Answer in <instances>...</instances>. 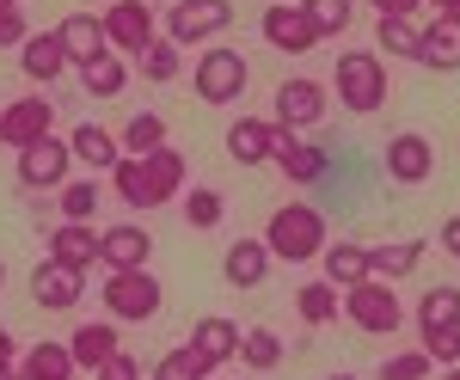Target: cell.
I'll return each mask as SVG.
<instances>
[{"label": "cell", "instance_id": "f546056e", "mask_svg": "<svg viewBox=\"0 0 460 380\" xmlns=\"http://www.w3.org/2000/svg\"><path fill=\"white\" fill-rule=\"evenodd\" d=\"M295 313H301L307 325H332V319L344 313V295H338L332 282H301V288H295Z\"/></svg>", "mask_w": 460, "mask_h": 380}, {"label": "cell", "instance_id": "f35d334b", "mask_svg": "<svg viewBox=\"0 0 460 380\" xmlns=\"http://www.w3.org/2000/svg\"><path fill=\"white\" fill-rule=\"evenodd\" d=\"M178 68H184L178 43H160V37H154V43L142 49V74H147V80H178Z\"/></svg>", "mask_w": 460, "mask_h": 380}, {"label": "cell", "instance_id": "c3c4849f", "mask_svg": "<svg viewBox=\"0 0 460 380\" xmlns=\"http://www.w3.org/2000/svg\"><path fill=\"white\" fill-rule=\"evenodd\" d=\"M0 380H19V368H13V362H0Z\"/></svg>", "mask_w": 460, "mask_h": 380}, {"label": "cell", "instance_id": "4fadbf2b", "mask_svg": "<svg viewBox=\"0 0 460 380\" xmlns=\"http://www.w3.org/2000/svg\"><path fill=\"white\" fill-rule=\"evenodd\" d=\"M381 166H387L393 184H424V178L436 172V147H429L424 136H393L387 147H381Z\"/></svg>", "mask_w": 460, "mask_h": 380}, {"label": "cell", "instance_id": "7c38bea8", "mask_svg": "<svg viewBox=\"0 0 460 380\" xmlns=\"http://www.w3.org/2000/svg\"><path fill=\"white\" fill-rule=\"evenodd\" d=\"M80 295H86V270H74V264H56V258H43L31 270V301L49 313H68L80 307Z\"/></svg>", "mask_w": 460, "mask_h": 380}, {"label": "cell", "instance_id": "3957f363", "mask_svg": "<svg viewBox=\"0 0 460 380\" xmlns=\"http://www.w3.org/2000/svg\"><path fill=\"white\" fill-rule=\"evenodd\" d=\"M99 301H105L111 319L136 325V319H154V313H160L166 288L154 282V270H105V288H99Z\"/></svg>", "mask_w": 460, "mask_h": 380}, {"label": "cell", "instance_id": "1f68e13d", "mask_svg": "<svg viewBox=\"0 0 460 380\" xmlns=\"http://www.w3.org/2000/svg\"><path fill=\"white\" fill-rule=\"evenodd\" d=\"M240 362H246L252 375H270V368L283 362V338H277L270 325H252V331H240Z\"/></svg>", "mask_w": 460, "mask_h": 380}, {"label": "cell", "instance_id": "f6af8a7d", "mask_svg": "<svg viewBox=\"0 0 460 380\" xmlns=\"http://www.w3.org/2000/svg\"><path fill=\"white\" fill-rule=\"evenodd\" d=\"M375 13H381V19H411L418 0H375Z\"/></svg>", "mask_w": 460, "mask_h": 380}, {"label": "cell", "instance_id": "b9f144b4", "mask_svg": "<svg viewBox=\"0 0 460 380\" xmlns=\"http://www.w3.org/2000/svg\"><path fill=\"white\" fill-rule=\"evenodd\" d=\"M424 356L442 362V368H455L460 362V325H448V331H424Z\"/></svg>", "mask_w": 460, "mask_h": 380}, {"label": "cell", "instance_id": "4dcf8cb0", "mask_svg": "<svg viewBox=\"0 0 460 380\" xmlns=\"http://www.w3.org/2000/svg\"><path fill=\"white\" fill-rule=\"evenodd\" d=\"M80 368H74L68 344H37L25 362H19V380H74Z\"/></svg>", "mask_w": 460, "mask_h": 380}, {"label": "cell", "instance_id": "ab89813d", "mask_svg": "<svg viewBox=\"0 0 460 380\" xmlns=\"http://www.w3.org/2000/svg\"><path fill=\"white\" fill-rule=\"evenodd\" d=\"M429 368H436V362H429L424 349H399V356L381 362V380H429Z\"/></svg>", "mask_w": 460, "mask_h": 380}, {"label": "cell", "instance_id": "bcb514c9", "mask_svg": "<svg viewBox=\"0 0 460 380\" xmlns=\"http://www.w3.org/2000/svg\"><path fill=\"white\" fill-rule=\"evenodd\" d=\"M442 252H448V258H460V215H448V221H442Z\"/></svg>", "mask_w": 460, "mask_h": 380}, {"label": "cell", "instance_id": "44dd1931", "mask_svg": "<svg viewBox=\"0 0 460 380\" xmlns=\"http://www.w3.org/2000/svg\"><path fill=\"white\" fill-rule=\"evenodd\" d=\"M190 349H197L209 368H221V362H234V356H240V325H234L227 313H209V319H197Z\"/></svg>", "mask_w": 460, "mask_h": 380}, {"label": "cell", "instance_id": "60d3db41", "mask_svg": "<svg viewBox=\"0 0 460 380\" xmlns=\"http://www.w3.org/2000/svg\"><path fill=\"white\" fill-rule=\"evenodd\" d=\"M221 215H227V203H221L215 190H184V221H190V227H215Z\"/></svg>", "mask_w": 460, "mask_h": 380}, {"label": "cell", "instance_id": "db71d44e", "mask_svg": "<svg viewBox=\"0 0 460 380\" xmlns=\"http://www.w3.org/2000/svg\"><path fill=\"white\" fill-rule=\"evenodd\" d=\"M0 282H6V264H0Z\"/></svg>", "mask_w": 460, "mask_h": 380}, {"label": "cell", "instance_id": "d6a6232c", "mask_svg": "<svg viewBox=\"0 0 460 380\" xmlns=\"http://www.w3.org/2000/svg\"><path fill=\"white\" fill-rule=\"evenodd\" d=\"M418 325H424V331H448V325H460V288H424Z\"/></svg>", "mask_w": 460, "mask_h": 380}, {"label": "cell", "instance_id": "7a4b0ae2", "mask_svg": "<svg viewBox=\"0 0 460 380\" xmlns=\"http://www.w3.org/2000/svg\"><path fill=\"white\" fill-rule=\"evenodd\" d=\"M332 86H338L344 110L375 117L381 99H387V68H381V56H375V49H344V56H338V68H332Z\"/></svg>", "mask_w": 460, "mask_h": 380}, {"label": "cell", "instance_id": "d590c367", "mask_svg": "<svg viewBox=\"0 0 460 380\" xmlns=\"http://www.w3.org/2000/svg\"><path fill=\"white\" fill-rule=\"evenodd\" d=\"M209 375H215V368L190 344H184V349H166V356L154 362V380H209Z\"/></svg>", "mask_w": 460, "mask_h": 380}, {"label": "cell", "instance_id": "8992f818", "mask_svg": "<svg viewBox=\"0 0 460 380\" xmlns=\"http://www.w3.org/2000/svg\"><path fill=\"white\" fill-rule=\"evenodd\" d=\"M197 93H203V104H234L246 93V56L227 49V43L203 49L197 56Z\"/></svg>", "mask_w": 460, "mask_h": 380}, {"label": "cell", "instance_id": "f1b7e54d", "mask_svg": "<svg viewBox=\"0 0 460 380\" xmlns=\"http://www.w3.org/2000/svg\"><path fill=\"white\" fill-rule=\"evenodd\" d=\"M117 147H123L129 160H142V154H154V147H166V117H160V110H136V117L123 123Z\"/></svg>", "mask_w": 460, "mask_h": 380}, {"label": "cell", "instance_id": "e575fe53", "mask_svg": "<svg viewBox=\"0 0 460 380\" xmlns=\"http://www.w3.org/2000/svg\"><path fill=\"white\" fill-rule=\"evenodd\" d=\"M295 6H301V19H307L319 37L350 31V0H295Z\"/></svg>", "mask_w": 460, "mask_h": 380}, {"label": "cell", "instance_id": "6da1fadb", "mask_svg": "<svg viewBox=\"0 0 460 380\" xmlns=\"http://www.w3.org/2000/svg\"><path fill=\"white\" fill-rule=\"evenodd\" d=\"M264 245H270V258H283V264H307L325 252V215L314 203H283L270 221H264Z\"/></svg>", "mask_w": 460, "mask_h": 380}, {"label": "cell", "instance_id": "cb8c5ba5", "mask_svg": "<svg viewBox=\"0 0 460 380\" xmlns=\"http://www.w3.org/2000/svg\"><path fill=\"white\" fill-rule=\"evenodd\" d=\"M424 264V240H387V245H368V277L375 282H399Z\"/></svg>", "mask_w": 460, "mask_h": 380}, {"label": "cell", "instance_id": "8d00e7d4", "mask_svg": "<svg viewBox=\"0 0 460 380\" xmlns=\"http://www.w3.org/2000/svg\"><path fill=\"white\" fill-rule=\"evenodd\" d=\"M375 43H381L387 56H399V62H411V56H418V25H411V19H381V25H375Z\"/></svg>", "mask_w": 460, "mask_h": 380}, {"label": "cell", "instance_id": "8fae6325", "mask_svg": "<svg viewBox=\"0 0 460 380\" xmlns=\"http://www.w3.org/2000/svg\"><path fill=\"white\" fill-rule=\"evenodd\" d=\"M325 104H332V99H325V86H319V80H283V86H277V117H270V123L307 136L319 117H325Z\"/></svg>", "mask_w": 460, "mask_h": 380}, {"label": "cell", "instance_id": "74e56055", "mask_svg": "<svg viewBox=\"0 0 460 380\" xmlns=\"http://www.w3.org/2000/svg\"><path fill=\"white\" fill-rule=\"evenodd\" d=\"M93 215H99V184L93 178L62 184V221H93Z\"/></svg>", "mask_w": 460, "mask_h": 380}, {"label": "cell", "instance_id": "52a82bcc", "mask_svg": "<svg viewBox=\"0 0 460 380\" xmlns=\"http://www.w3.org/2000/svg\"><path fill=\"white\" fill-rule=\"evenodd\" d=\"M234 25V0H172L166 13V43H203V37Z\"/></svg>", "mask_w": 460, "mask_h": 380}, {"label": "cell", "instance_id": "f5cc1de1", "mask_svg": "<svg viewBox=\"0 0 460 380\" xmlns=\"http://www.w3.org/2000/svg\"><path fill=\"white\" fill-rule=\"evenodd\" d=\"M0 6H25V0H0Z\"/></svg>", "mask_w": 460, "mask_h": 380}, {"label": "cell", "instance_id": "d4e9b609", "mask_svg": "<svg viewBox=\"0 0 460 380\" xmlns=\"http://www.w3.org/2000/svg\"><path fill=\"white\" fill-rule=\"evenodd\" d=\"M142 172H147V190H154V208L172 203L178 190H184V154H178L172 141H166V147L142 154Z\"/></svg>", "mask_w": 460, "mask_h": 380}, {"label": "cell", "instance_id": "7dc6e473", "mask_svg": "<svg viewBox=\"0 0 460 380\" xmlns=\"http://www.w3.org/2000/svg\"><path fill=\"white\" fill-rule=\"evenodd\" d=\"M13 356H19V338H13V331L0 325V362H13Z\"/></svg>", "mask_w": 460, "mask_h": 380}, {"label": "cell", "instance_id": "f907efd6", "mask_svg": "<svg viewBox=\"0 0 460 380\" xmlns=\"http://www.w3.org/2000/svg\"><path fill=\"white\" fill-rule=\"evenodd\" d=\"M442 380H460V362H455V368H448V375H442Z\"/></svg>", "mask_w": 460, "mask_h": 380}, {"label": "cell", "instance_id": "83f0119b", "mask_svg": "<svg viewBox=\"0 0 460 380\" xmlns=\"http://www.w3.org/2000/svg\"><path fill=\"white\" fill-rule=\"evenodd\" d=\"M68 147H74V160H86V166H99V172H111V166L123 160L117 136H111V129H99V123H80V129L68 136Z\"/></svg>", "mask_w": 460, "mask_h": 380}, {"label": "cell", "instance_id": "603a6c76", "mask_svg": "<svg viewBox=\"0 0 460 380\" xmlns=\"http://www.w3.org/2000/svg\"><path fill=\"white\" fill-rule=\"evenodd\" d=\"M49 258H56V264H74V270H93V264H99V234H93V221H62V227L49 234Z\"/></svg>", "mask_w": 460, "mask_h": 380}, {"label": "cell", "instance_id": "ac0fdd59", "mask_svg": "<svg viewBox=\"0 0 460 380\" xmlns=\"http://www.w3.org/2000/svg\"><path fill=\"white\" fill-rule=\"evenodd\" d=\"M56 37H62V49H68V68H86V62H99L111 43H105V25L93 19V13H68L62 25H56Z\"/></svg>", "mask_w": 460, "mask_h": 380}, {"label": "cell", "instance_id": "484cf974", "mask_svg": "<svg viewBox=\"0 0 460 380\" xmlns=\"http://www.w3.org/2000/svg\"><path fill=\"white\" fill-rule=\"evenodd\" d=\"M325 282L332 288H356V282H368V245L356 240H325Z\"/></svg>", "mask_w": 460, "mask_h": 380}, {"label": "cell", "instance_id": "9c48e42d", "mask_svg": "<svg viewBox=\"0 0 460 380\" xmlns=\"http://www.w3.org/2000/svg\"><path fill=\"white\" fill-rule=\"evenodd\" d=\"M43 136H56V110H49L43 93H25V99H13L0 110V141L6 147H31Z\"/></svg>", "mask_w": 460, "mask_h": 380}, {"label": "cell", "instance_id": "2e32d148", "mask_svg": "<svg viewBox=\"0 0 460 380\" xmlns=\"http://www.w3.org/2000/svg\"><path fill=\"white\" fill-rule=\"evenodd\" d=\"M270 160L283 166L295 184H314L319 172H325V147L319 141H301V129H277V141H270Z\"/></svg>", "mask_w": 460, "mask_h": 380}, {"label": "cell", "instance_id": "816d5d0a", "mask_svg": "<svg viewBox=\"0 0 460 380\" xmlns=\"http://www.w3.org/2000/svg\"><path fill=\"white\" fill-rule=\"evenodd\" d=\"M332 380H356V375H350V368H344V375H332Z\"/></svg>", "mask_w": 460, "mask_h": 380}, {"label": "cell", "instance_id": "7bdbcfd3", "mask_svg": "<svg viewBox=\"0 0 460 380\" xmlns=\"http://www.w3.org/2000/svg\"><path fill=\"white\" fill-rule=\"evenodd\" d=\"M31 37V25H25V13L19 6H0V49H19Z\"/></svg>", "mask_w": 460, "mask_h": 380}, {"label": "cell", "instance_id": "5b68a950", "mask_svg": "<svg viewBox=\"0 0 460 380\" xmlns=\"http://www.w3.org/2000/svg\"><path fill=\"white\" fill-rule=\"evenodd\" d=\"M99 25H105V43L117 49V56H142L147 43L160 37L154 6H147V0H111L105 13H99Z\"/></svg>", "mask_w": 460, "mask_h": 380}, {"label": "cell", "instance_id": "277c9868", "mask_svg": "<svg viewBox=\"0 0 460 380\" xmlns=\"http://www.w3.org/2000/svg\"><path fill=\"white\" fill-rule=\"evenodd\" d=\"M344 295V313H350V325L362 331H375V338H393L399 325H405V307H399V295H393V282H356V288H338Z\"/></svg>", "mask_w": 460, "mask_h": 380}, {"label": "cell", "instance_id": "7402d4cb", "mask_svg": "<svg viewBox=\"0 0 460 380\" xmlns=\"http://www.w3.org/2000/svg\"><path fill=\"white\" fill-rule=\"evenodd\" d=\"M117 349H123V344H117V325H111V319H93V325H80V331L68 338L74 368H86V375H99Z\"/></svg>", "mask_w": 460, "mask_h": 380}, {"label": "cell", "instance_id": "ffe728a7", "mask_svg": "<svg viewBox=\"0 0 460 380\" xmlns=\"http://www.w3.org/2000/svg\"><path fill=\"white\" fill-rule=\"evenodd\" d=\"M270 141H277V123L270 117H240L227 123V154L240 166H270Z\"/></svg>", "mask_w": 460, "mask_h": 380}, {"label": "cell", "instance_id": "681fc988", "mask_svg": "<svg viewBox=\"0 0 460 380\" xmlns=\"http://www.w3.org/2000/svg\"><path fill=\"white\" fill-rule=\"evenodd\" d=\"M429 6H436V13H448V6H455V0H429Z\"/></svg>", "mask_w": 460, "mask_h": 380}, {"label": "cell", "instance_id": "5bb4252c", "mask_svg": "<svg viewBox=\"0 0 460 380\" xmlns=\"http://www.w3.org/2000/svg\"><path fill=\"white\" fill-rule=\"evenodd\" d=\"M147 252H154V240L136 221H117V227L99 234V264L105 270H147Z\"/></svg>", "mask_w": 460, "mask_h": 380}, {"label": "cell", "instance_id": "4316f807", "mask_svg": "<svg viewBox=\"0 0 460 380\" xmlns=\"http://www.w3.org/2000/svg\"><path fill=\"white\" fill-rule=\"evenodd\" d=\"M123 86H129V62H123L117 49H105L99 62L80 68V93H93V99H117Z\"/></svg>", "mask_w": 460, "mask_h": 380}, {"label": "cell", "instance_id": "e0dca14e", "mask_svg": "<svg viewBox=\"0 0 460 380\" xmlns=\"http://www.w3.org/2000/svg\"><path fill=\"white\" fill-rule=\"evenodd\" d=\"M418 68L429 74H455L460 68V25L455 19H436V25H424L418 31V56H411Z\"/></svg>", "mask_w": 460, "mask_h": 380}, {"label": "cell", "instance_id": "836d02e7", "mask_svg": "<svg viewBox=\"0 0 460 380\" xmlns=\"http://www.w3.org/2000/svg\"><path fill=\"white\" fill-rule=\"evenodd\" d=\"M111 190H117V197H123L129 208H154V190H147L142 160H129V154H123V160L111 166Z\"/></svg>", "mask_w": 460, "mask_h": 380}, {"label": "cell", "instance_id": "30bf717a", "mask_svg": "<svg viewBox=\"0 0 460 380\" xmlns=\"http://www.w3.org/2000/svg\"><path fill=\"white\" fill-rule=\"evenodd\" d=\"M258 31H264L270 49H283V56H307V49L319 43V31L301 19V6H295V0H270V6H264V19H258Z\"/></svg>", "mask_w": 460, "mask_h": 380}, {"label": "cell", "instance_id": "ba28073f", "mask_svg": "<svg viewBox=\"0 0 460 380\" xmlns=\"http://www.w3.org/2000/svg\"><path fill=\"white\" fill-rule=\"evenodd\" d=\"M68 166H74V147L56 141V136L19 147V184H25V190H62V184H68Z\"/></svg>", "mask_w": 460, "mask_h": 380}, {"label": "cell", "instance_id": "d6986e66", "mask_svg": "<svg viewBox=\"0 0 460 380\" xmlns=\"http://www.w3.org/2000/svg\"><path fill=\"white\" fill-rule=\"evenodd\" d=\"M270 245L264 240H234L227 245V258H221V277H227V288H258V282L270 277Z\"/></svg>", "mask_w": 460, "mask_h": 380}, {"label": "cell", "instance_id": "9a60e30c", "mask_svg": "<svg viewBox=\"0 0 460 380\" xmlns=\"http://www.w3.org/2000/svg\"><path fill=\"white\" fill-rule=\"evenodd\" d=\"M19 68H25V80H37V86H56V80L68 74V49H62V37H56V31H31L25 43H19Z\"/></svg>", "mask_w": 460, "mask_h": 380}, {"label": "cell", "instance_id": "ee69618b", "mask_svg": "<svg viewBox=\"0 0 460 380\" xmlns=\"http://www.w3.org/2000/svg\"><path fill=\"white\" fill-rule=\"evenodd\" d=\"M99 380H142V362H136V356H123V349H117V356H111L105 368H99Z\"/></svg>", "mask_w": 460, "mask_h": 380}]
</instances>
